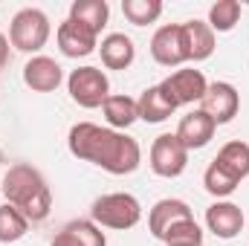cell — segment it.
Returning a JSON list of instances; mask_svg holds the SVG:
<instances>
[{
  "mask_svg": "<svg viewBox=\"0 0 249 246\" xmlns=\"http://www.w3.org/2000/svg\"><path fill=\"white\" fill-rule=\"evenodd\" d=\"M9 64V38L0 32V70Z\"/></svg>",
  "mask_w": 249,
  "mask_h": 246,
  "instance_id": "4316f807",
  "label": "cell"
},
{
  "mask_svg": "<svg viewBox=\"0 0 249 246\" xmlns=\"http://www.w3.org/2000/svg\"><path fill=\"white\" fill-rule=\"evenodd\" d=\"M217 168H223L232 180H247L249 177V145L247 142H241V139H232V142H226L220 151H217V157L212 159Z\"/></svg>",
  "mask_w": 249,
  "mask_h": 246,
  "instance_id": "e0dca14e",
  "label": "cell"
},
{
  "mask_svg": "<svg viewBox=\"0 0 249 246\" xmlns=\"http://www.w3.org/2000/svg\"><path fill=\"white\" fill-rule=\"evenodd\" d=\"M136 113H139L142 122L160 124V122H165V119L174 116V105H171V102L160 93V87L154 84V87H145L142 96L136 99Z\"/></svg>",
  "mask_w": 249,
  "mask_h": 246,
  "instance_id": "d6986e66",
  "label": "cell"
},
{
  "mask_svg": "<svg viewBox=\"0 0 249 246\" xmlns=\"http://www.w3.org/2000/svg\"><path fill=\"white\" fill-rule=\"evenodd\" d=\"M183 35H186L188 47V61H206L214 53V32L206 20H186L183 23Z\"/></svg>",
  "mask_w": 249,
  "mask_h": 246,
  "instance_id": "ac0fdd59",
  "label": "cell"
},
{
  "mask_svg": "<svg viewBox=\"0 0 249 246\" xmlns=\"http://www.w3.org/2000/svg\"><path fill=\"white\" fill-rule=\"evenodd\" d=\"M29 232V220L9 203L0 206V244H18Z\"/></svg>",
  "mask_w": 249,
  "mask_h": 246,
  "instance_id": "603a6c76",
  "label": "cell"
},
{
  "mask_svg": "<svg viewBox=\"0 0 249 246\" xmlns=\"http://www.w3.org/2000/svg\"><path fill=\"white\" fill-rule=\"evenodd\" d=\"M99 55H102V64L107 70H127L136 58V47L124 32H110L107 38H102Z\"/></svg>",
  "mask_w": 249,
  "mask_h": 246,
  "instance_id": "2e32d148",
  "label": "cell"
},
{
  "mask_svg": "<svg viewBox=\"0 0 249 246\" xmlns=\"http://www.w3.org/2000/svg\"><path fill=\"white\" fill-rule=\"evenodd\" d=\"M160 241L165 246H203V229L197 226L194 217H186V220H177L174 226H168Z\"/></svg>",
  "mask_w": 249,
  "mask_h": 246,
  "instance_id": "7402d4cb",
  "label": "cell"
},
{
  "mask_svg": "<svg viewBox=\"0 0 249 246\" xmlns=\"http://www.w3.org/2000/svg\"><path fill=\"white\" fill-rule=\"evenodd\" d=\"M122 15L133 26H148L162 15V0H122Z\"/></svg>",
  "mask_w": 249,
  "mask_h": 246,
  "instance_id": "d4e9b609",
  "label": "cell"
},
{
  "mask_svg": "<svg viewBox=\"0 0 249 246\" xmlns=\"http://www.w3.org/2000/svg\"><path fill=\"white\" fill-rule=\"evenodd\" d=\"M0 191L6 197L9 206H15L29 223H41L50 217L53 211V191L44 180V174L29 165V162H18L3 174Z\"/></svg>",
  "mask_w": 249,
  "mask_h": 246,
  "instance_id": "7a4b0ae2",
  "label": "cell"
},
{
  "mask_svg": "<svg viewBox=\"0 0 249 246\" xmlns=\"http://www.w3.org/2000/svg\"><path fill=\"white\" fill-rule=\"evenodd\" d=\"M50 246H107V238L93 220H70Z\"/></svg>",
  "mask_w": 249,
  "mask_h": 246,
  "instance_id": "9a60e30c",
  "label": "cell"
},
{
  "mask_svg": "<svg viewBox=\"0 0 249 246\" xmlns=\"http://www.w3.org/2000/svg\"><path fill=\"white\" fill-rule=\"evenodd\" d=\"M102 113H105V119H107V127H113V130H127L130 124L139 119V113H136V99L122 96V93L107 96L105 105H102Z\"/></svg>",
  "mask_w": 249,
  "mask_h": 246,
  "instance_id": "44dd1931",
  "label": "cell"
},
{
  "mask_svg": "<svg viewBox=\"0 0 249 246\" xmlns=\"http://www.w3.org/2000/svg\"><path fill=\"white\" fill-rule=\"evenodd\" d=\"M200 110L212 116L214 124H229L241 110V93L229 81H214L206 87V96L200 99Z\"/></svg>",
  "mask_w": 249,
  "mask_h": 246,
  "instance_id": "ba28073f",
  "label": "cell"
},
{
  "mask_svg": "<svg viewBox=\"0 0 249 246\" xmlns=\"http://www.w3.org/2000/svg\"><path fill=\"white\" fill-rule=\"evenodd\" d=\"M203 185H206V191L212 194V197H217V200H223V197H229V194H235V188H238V180H232L223 168H217L214 162H209V168H206V174H203Z\"/></svg>",
  "mask_w": 249,
  "mask_h": 246,
  "instance_id": "484cf974",
  "label": "cell"
},
{
  "mask_svg": "<svg viewBox=\"0 0 249 246\" xmlns=\"http://www.w3.org/2000/svg\"><path fill=\"white\" fill-rule=\"evenodd\" d=\"M110 18V6L105 0H75L70 6V20L87 26L93 35H102V29L107 26Z\"/></svg>",
  "mask_w": 249,
  "mask_h": 246,
  "instance_id": "ffe728a7",
  "label": "cell"
},
{
  "mask_svg": "<svg viewBox=\"0 0 249 246\" xmlns=\"http://www.w3.org/2000/svg\"><path fill=\"white\" fill-rule=\"evenodd\" d=\"M186 217H194L186 200L165 197V200H160V203L151 206V211H148V232L160 241V238L165 235L168 226H174L177 220H186Z\"/></svg>",
  "mask_w": 249,
  "mask_h": 246,
  "instance_id": "5bb4252c",
  "label": "cell"
},
{
  "mask_svg": "<svg viewBox=\"0 0 249 246\" xmlns=\"http://www.w3.org/2000/svg\"><path fill=\"white\" fill-rule=\"evenodd\" d=\"M50 32H53V26H50L47 12H41L35 6H26L9 23V44L18 53H29L32 55V53H41L47 47Z\"/></svg>",
  "mask_w": 249,
  "mask_h": 246,
  "instance_id": "277c9868",
  "label": "cell"
},
{
  "mask_svg": "<svg viewBox=\"0 0 249 246\" xmlns=\"http://www.w3.org/2000/svg\"><path fill=\"white\" fill-rule=\"evenodd\" d=\"M64 81V70L61 64L50 55H32L23 64V84L35 93H53L58 90Z\"/></svg>",
  "mask_w": 249,
  "mask_h": 246,
  "instance_id": "7c38bea8",
  "label": "cell"
},
{
  "mask_svg": "<svg viewBox=\"0 0 249 246\" xmlns=\"http://www.w3.org/2000/svg\"><path fill=\"white\" fill-rule=\"evenodd\" d=\"M0 183H3V154H0Z\"/></svg>",
  "mask_w": 249,
  "mask_h": 246,
  "instance_id": "83f0119b",
  "label": "cell"
},
{
  "mask_svg": "<svg viewBox=\"0 0 249 246\" xmlns=\"http://www.w3.org/2000/svg\"><path fill=\"white\" fill-rule=\"evenodd\" d=\"M160 93L174 105V110L177 107H183V105H194V102H200L203 96H206V87H209V81H206V75L200 72V70H177V72H171L168 78H162L160 84Z\"/></svg>",
  "mask_w": 249,
  "mask_h": 246,
  "instance_id": "52a82bcc",
  "label": "cell"
},
{
  "mask_svg": "<svg viewBox=\"0 0 249 246\" xmlns=\"http://www.w3.org/2000/svg\"><path fill=\"white\" fill-rule=\"evenodd\" d=\"M67 148L75 159L93 162L113 177L133 174L142 162V148L133 136H127L124 130L102 127L93 122L72 124L67 133Z\"/></svg>",
  "mask_w": 249,
  "mask_h": 246,
  "instance_id": "6da1fadb",
  "label": "cell"
},
{
  "mask_svg": "<svg viewBox=\"0 0 249 246\" xmlns=\"http://www.w3.org/2000/svg\"><path fill=\"white\" fill-rule=\"evenodd\" d=\"M151 55L162 67H180L188 61V47L183 35V23H165L151 38Z\"/></svg>",
  "mask_w": 249,
  "mask_h": 246,
  "instance_id": "9c48e42d",
  "label": "cell"
},
{
  "mask_svg": "<svg viewBox=\"0 0 249 246\" xmlns=\"http://www.w3.org/2000/svg\"><path fill=\"white\" fill-rule=\"evenodd\" d=\"M214 130H217V124L212 122V116H206L203 110H191V113H186L180 119L174 133L186 145V151H200V148H206L212 142Z\"/></svg>",
  "mask_w": 249,
  "mask_h": 246,
  "instance_id": "4fadbf2b",
  "label": "cell"
},
{
  "mask_svg": "<svg viewBox=\"0 0 249 246\" xmlns=\"http://www.w3.org/2000/svg\"><path fill=\"white\" fill-rule=\"evenodd\" d=\"M238 20H241V3L238 0H217L209 9L206 23L212 26V32H232Z\"/></svg>",
  "mask_w": 249,
  "mask_h": 246,
  "instance_id": "cb8c5ba5",
  "label": "cell"
},
{
  "mask_svg": "<svg viewBox=\"0 0 249 246\" xmlns=\"http://www.w3.org/2000/svg\"><path fill=\"white\" fill-rule=\"evenodd\" d=\"M244 223H247L244 209L235 206V203H229V200H217V203H212V206L206 209V226H209V232H212L214 238H220V241L238 238V235L244 232Z\"/></svg>",
  "mask_w": 249,
  "mask_h": 246,
  "instance_id": "30bf717a",
  "label": "cell"
},
{
  "mask_svg": "<svg viewBox=\"0 0 249 246\" xmlns=\"http://www.w3.org/2000/svg\"><path fill=\"white\" fill-rule=\"evenodd\" d=\"M151 171L157 177H165V180H174L186 171L188 165V151L186 145L177 139V133H160L151 145Z\"/></svg>",
  "mask_w": 249,
  "mask_h": 246,
  "instance_id": "8992f818",
  "label": "cell"
},
{
  "mask_svg": "<svg viewBox=\"0 0 249 246\" xmlns=\"http://www.w3.org/2000/svg\"><path fill=\"white\" fill-rule=\"evenodd\" d=\"M67 90L78 107L93 110V107H102L105 99L110 96V81H107L105 70H99V67H78L67 75Z\"/></svg>",
  "mask_w": 249,
  "mask_h": 246,
  "instance_id": "5b68a950",
  "label": "cell"
},
{
  "mask_svg": "<svg viewBox=\"0 0 249 246\" xmlns=\"http://www.w3.org/2000/svg\"><path fill=\"white\" fill-rule=\"evenodd\" d=\"M90 220L99 229H133L142 220V203L127 194V191H113V194H102L93 206H90Z\"/></svg>",
  "mask_w": 249,
  "mask_h": 246,
  "instance_id": "3957f363",
  "label": "cell"
},
{
  "mask_svg": "<svg viewBox=\"0 0 249 246\" xmlns=\"http://www.w3.org/2000/svg\"><path fill=\"white\" fill-rule=\"evenodd\" d=\"M55 41L67 58H87L99 50V35H93L87 26L75 23V20H61L55 29Z\"/></svg>",
  "mask_w": 249,
  "mask_h": 246,
  "instance_id": "8fae6325",
  "label": "cell"
}]
</instances>
